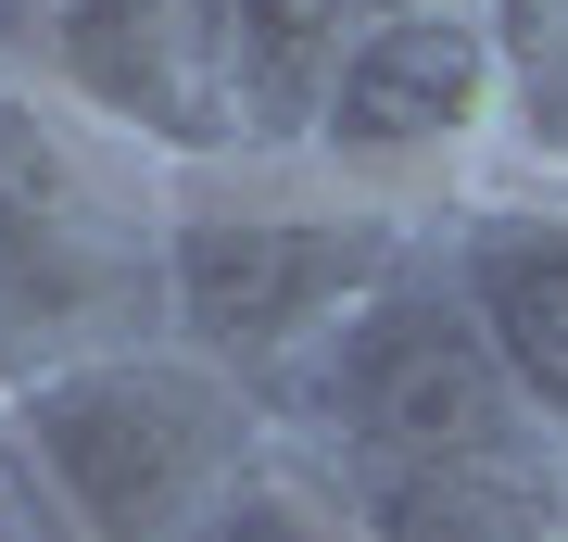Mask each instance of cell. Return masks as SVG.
I'll use <instances>...</instances> for the list:
<instances>
[{"label":"cell","mask_w":568,"mask_h":542,"mask_svg":"<svg viewBox=\"0 0 568 542\" xmlns=\"http://www.w3.org/2000/svg\"><path fill=\"white\" fill-rule=\"evenodd\" d=\"M354 13H480V0H354Z\"/></svg>","instance_id":"cell-10"},{"label":"cell","mask_w":568,"mask_h":542,"mask_svg":"<svg viewBox=\"0 0 568 542\" xmlns=\"http://www.w3.org/2000/svg\"><path fill=\"white\" fill-rule=\"evenodd\" d=\"M278 442L354 480V467H443V454L556 442V429L518 403L506 354L480 341L467 290L443 278V227H429V253L278 391Z\"/></svg>","instance_id":"cell-4"},{"label":"cell","mask_w":568,"mask_h":542,"mask_svg":"<svg viewBox=\"0 0 568 542\" xmlns=\"http://www.w3.org/2000/svg\"><path fill=\"white\" fill-rule=\"evenodd\" d=\"M164 215L178 164L152 140L0 63V391L164 341Z\"/></svg>","instance_id":"cell-2"},{"label":"cell","mask_w":568,"mask_h":542,"mask_svg":"<svg viewBox=\"0 0 568 542\" xmlns=\"http://www.w3.org/2000/svg\"><path fill=\"white\" fill-rule=\"evenodd\" d=\"M265 442L278 417L190 341H126L0 391V467L63 518V542H190Z\"/></svg>","instance_id":"cell-3"},{"label":"cell","mask_w":568,"mask_h":542,"mask_svg":"<svg viewBox=\"0 0 568 542\" xmlns=\"http://www.w3.org/2000/svg\"><path fill=\"white\" fill-rule=\"evenodd\" d=\"M429 227L443 215L328 177L316 152L178 164V215H164V341L227 366L278 417V391L429 253Z\"/></svg>","instance_id":"cell-1"},{"label":"cell","mask_w":568,"mask_h":542,"mask_svg":"<svg viewBox=\"0 0 568 542\" xmlns=\"http://www.w3.org/2000/svg\"><path fill=\"white\" fill-rule=\"evenodd\" d=\"M190 542H366V530H354V504H342V480H328L316 454L265 442V454L241 467V492H227Z\"/></svg>","instance_id":"cell-9"},{"label":"cell","mask_w":568,"mask_h":542,"mask_svg":"<svg viewBox=\"0 0 568 542\" xmlns=\"http://www.w3.org/2000/svg\"><path fill=\"white\" fill-rule=\"evenodd\" d=\"M506 63V164L568 177V0H480Z\"/></svg>","instance_id":"cell-8"},{"label":"cell","mask_w":568,"mask_h":542,"mask_svg":"<svg viewBox=\"0 0 568 542\" xmlns=\"http://www.w3.org/2000/svg\"><path fill=\"white\" fill-rule=\"evenodd\" d=\"M342 504H354L366 542H568V442L443 454V467H354Z\"/></svg>","instance_id":"cell-7"},{"label":"cell","mask_w":568,"mask_h":542,"mask_svg":"<svg viewBox=\"0 0 568 542\" xmlns=\"http://www.w3.org/2000/svg\"><path fill=\"white\" fill-rule=\"evenodd\" d=\"M304 152L328 177L417 202V215H455L480 177H506V63H493L480 13H366L342 63H328V101L304 126Z\"/></svg>","instance_id":"cell-5"},{"label":"cell","mask_w":568,"mask_h":542,"mask_svg":"<svg viewBox=\"0 0 568 542\" xmlns=\"http://www.w3.org/2000/svg\"><path fill=\"white\" fill-rule=\"evenodd\" d=\"M443 278L467 290L480 341L506 354L518 403L568 442V177L506 164L443 215Z\"/></svg>","instance_id":"cell-6"}]
</instances>
